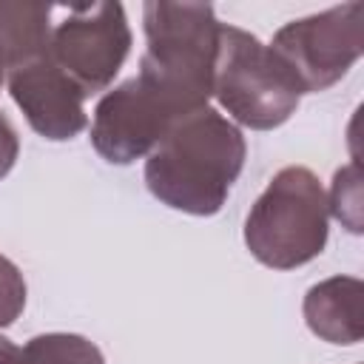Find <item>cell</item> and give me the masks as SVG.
I'll return each instance as SVG.
<instances>
[{
    "label": "cell",
    "instance_id": "obj_11",
    "mask_svg": "<svg viewBox=\"0 0 364 364\" xmlns=\"http://www.w3.org/2000/svg\"><path fill=\"white\" fill-rule=\"evenodd\" d=\"M0 364H105L100 347L77 333H43L23 347L0 336Z\"/></svg>",
    "mask_w": 364,
    "mask_h": 364
},
{
    "label": "cell",
    "instance_id": "obj_1",
    "mask_svg": "<svg viewBox=\"0 0 364 364\" xmlns=\"http://www.w3.org/2000/svg\"><path fill=\"white\" fill-rule=\"evenodd\" d=\"M245 156L239 125L208 105L179 119L156 142L145 159V185L173 210L213 216L239 179Z\"/></svg>",
    "mask_w": 364,
    "mask_h": 364
},
{
    "label": "cell",
    "instance_id": "obj_3",
    "mask_svg": "<svg viewBox=\"0 0 364 364\" xmlns=\"http://www.w3.org/2000/svg\"><path fill=\"white\" fill-rule=\"evenodd\" d=\"M327 193L304 165L282 168L245 219V245L256 262L293 270L313 262L327 245Z\"/></svg>",
    "mask_w": 364,
    "mask_h": 364
},
{
    "label": "cell",
    "instance_id": "obj_2",
    "mask_svg": "<svg viewBox=\"0 0 364 364\" xmlns=\"http://www.w3.org/2000/svg\"><path fill=\"white\" fill-rule=\"evenodd\" d=\"M142 26L148 46L136 80L154 91L176 119L208 108L222 31L213 6L151 0L142 6Z\"/></svg>",
    "mask_w": 364,
    "mask_h": 364
},
{
    "label": "cell",
    "instance_id": "obj_12",
    "mask_svg": "<svg viewBox=\"0 0 364 364\" xmlns=\"http://www.w3.org/2000/svg\"><path fill=\"white\" fill-rule=\"evenodd\" d=\"M327 210L338 222H344L353 233H361V196H358V165L355 162L336 171Z\"/></svg>",
    "mask_w": 364,
    "mask_h": 364
},
{
    "label": "cell",
    "instance_id": "obj_8",
    "mask_svg": "<svg viewBox=\"0 0 364 364\" xmlns=\"http://www.w3.org/2000/svg\"><path fill=\"white\" fill-rule=\"evenodd\" d=\"M6 85L26 122L40 136L51 142H65L85 131V94L68 74H63V68L48 54L11 71Z\"/></svg>",
    "mask_w": 364,
    "mask_h": 364
},
{
    "label": "cell",
    "instance_id": "obj_10",
    "mask_svg": "<svg viewBox=\"0 0 364 364\" xmlns=\"http://www.w3.org/2000/svg\"><path fill=\"white\" fill-rule=\"evenodd\" d=\"M51 6L43 3H0V88L20 65L48 54Z\"/></svg>",
    "mask_w": 364,
    "mask_h": 364
},
{
    "label": "cell",
    "instance_id": "obj_7",
    "mask_svg": "<svg viewBox=\"0 0 364 364\" xmlns=\"http://www.w3.org/2000/svg\"><path fill=\"white\" fill-rule=\"evenodd\" d=\"M173 111L136 77L108 91L91 119V145L111 165H131L148 156L176 125Z\"/></svg>",
    "mask_w": 364,
    "mask_h": 364
},
{
    "label": "cell",
    "instance_id": "obj_13",
    "mask_svg": "<svg viewBox=\"0 0 364 364\" xmlns=\"http://www.w3.org/2000/svg\"><path fill=\"white\" fill-rule=\"evenodd\" d=\"M26 307V279L20 267L0 253V327L17 321Z\"/></svg>",
    "mask_w": 364,
    "mask_h": 364
},
{
    "label": "cell",
    "instance_id": "obj_5",
    "mask_svg": "<svg viewBox=\"0 0 364 364\" xmlns=\"http://www.w3.org/2000/svg\"><path fill=\"white\" fill-rule=\"evenodd\" d=\"M270 51L290 68L301 94L327 91L364 51V3L350 0L282 26Z\"/></svg>",
    "mask_w": 364,
    "mask_h": 364
},
{
    "label": "cell",
    "instance_id": "obj_9",
    "mask_svg": "<svg viewBox=\"0 0 364 364\" xmlns=\"http://www.w3.org/2000/svg\"><path fill=\"white\" fill-rule=\"evenodd\" d=\"M361 296L364 284L355 276H333L313 284L304 296V321L310 333L327 344H358L364 336Z\"/></svg>",
    "mask_w": 364,
    "mask_h": 364
},
{
    "label": "cell",
    "instance_id": "obj_6",
    "mask_svg": "<svg viewBox=\"0 0 364 364\" xmlns=\"http://www.w3.org/2000/svg\"><path fill=\"white\" fill-rule=\"evenodd\" d=\"M131 51V28L122 3L71 6L51 28L48 57L85 97L108 88Z\"/></svg>",
    "mask_w": 364,
    "mask_h": 364
},
{
    "label": "cell",
    "instance_id": "obj_14",
    "mask_svg": "<svg viewBox=\"0 0 364 364\" xmlns=\"http://www.w3.org/2000/svg\"><path fill=\"white\" fill-rule=\"evenodd\" d=\"M17 154H20V136L9 122V117L0 111V179L14 168Z\"/></svg>",
    "mask_w": 364,
    "mask_h": 364
},
{
    "label": "cell",
    "instance_id": "obj_4",
    "mask_svg": "<svg viewBox=\"0 0 364 364\" xmlns=\"http://www.w3.org/2000/svg\"><path fill=\"white\" fill-rule=\"evenodd\" d=\"M213 97L230 114L233 125L239 122L253 131H270L296 114L301 88L270 46L239 26L222 23Z\"/></svg>",
    "mask_w": 364,
    "mask_h": 364
}]
</instances>
